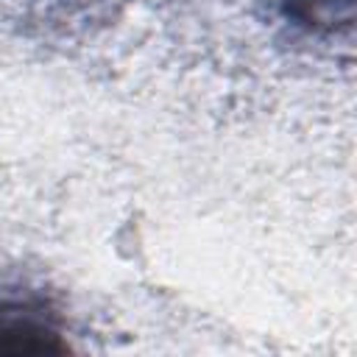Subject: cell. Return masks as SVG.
I'll return each mask as SVG.
<instances>
[{
  "label": "cell",
  "instance_id": "1",
  "mask_svg": "<svg viewBox=\"0 0 357 357\" xmlns=\"http://www.w3.org/2000/svg\"><path fill=\"white\" fill-rule=\"evenodd\" d=\"M64 351L56 315L36 298H0V354Z\"/></svg>",
  "mask_w": 357,
  "mask_h": 357
}]
</instances>
